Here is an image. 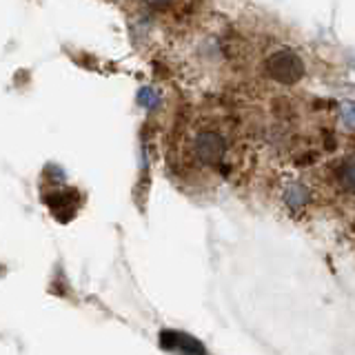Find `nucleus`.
Returning <instances> with one entry per match:
<instances>
[{
	"label": "nucleus",
	"instance_id": "obj_8",
	"mask_svg": "<svg viewBox=\"0 0 355 355\" xmlns=\"http://www.w3.org/2000/svg\"><path fill=\"white\" fill-rule=\"evenodd\" d=\"M342 118L349 127L355 129V103H344L342 105Z\"/></svg>",
	"mask_w": 355,
	"mask_h": 355
},
{
	"label": "nucleus",
	"instance_id": "obj_1",
	"mask_svg": "<svg viewBox=\"0 0 355 355\" xmlns=\"http://www.w3.org/2000/svg\"><path fill=\"white\" fill-rule=\"evenodd\" d=\"M266 76L280 85H295L304 76V62L293 49H277L264 62Z\"/></svg>",
	"mask_w": 355,
	"mask_h": 355
},
{
	"label": "nucleus",
	"instance_id": "obj_3",
	"mask_svg": "<svg viewBox=\"0 0 355 355\" xmlns=\"http://www.w3.org/2000/svg\"><path fill=\"white\" fill-rule=\"evenodd\" d=\"M160 344L164 349L178 351L180 355H205L202 344L198 340L184 336V333H175V331H164L160 336Z\"/></svg>",
	"mask_w": 355,
	"mask_h": 355
},
{
	"label": "nucleus",
	"instance_id": "obj_9",
	"mask_svg": "<svg viewBox=\"0 0 355 355\" xmlns=\"http://www.w3.org/2000/svg\"><path fill=\"white\" fill-rule=\"evenodd\" d=\"M142 3H147L149 7H166L171 0H142Z\"/></svg>",
	"mask_w": 355,
	"mask_h": 355
},
{
	"label": "nucleus",
	"instance_id": "obj_5",
	"mask_svg": "<svg viewBox=\"0 0 355 355\" xmlns=\"http://www.w3.org/2000/svg\"><path fill=\"white\" fill-rule=\"evenodd\" d=\"M338 182L344 191L355 193V160H347L338 166Z\"/></svg>",
	"mask_w": 355,
	"mask_h": 355
},
{
	"label": "nucleus",
	"instance_id": "obj_4",
	"mask_svg": "<svg viewBox=\"0 0 355 355\" xmlns=\"http://www.w3.org/2000/svg\"><path fill=\"white\" fill-rule=\"evenodd\" d=\"M47 202L53 216H58L60 220H69L76 216V209L80 207V198H76L73 189H64V191H53V196L47 198Z\"/></svg>",
	"mask_w": 355,
	"mask_h": 355
},
{
	"label": "nucleus",
	"instance_id": "obj_2",
	"mask_svg": "<svg viewBox=\"0 0 355 355\" xmlns=\"http://www.w3.org/2000/svg\"><path fill=\"white\" fill-rule=\"evenodd\" d=\"M225 151H227V142L214 129L200 131L198 136L193 138V155H196V160L202 162V164L214 166V164L222 162V158H225Z\"/></svg>",
	"mask_w": 355,
	"mask_h": 355
},
{
	"label": "nucleus",
	"instance_id": "obj_6",
	"mask_svg": "<svg viewBox=\"0 0 355 355\" xmlns=\"http://www.w3.org/2000/svg\"><path fill=\"white\" fill-rule=\"evenodd\" d=\"M284 200H286V205L291 209H302V205L306 202V189L300 187V184H293L284 193Z\"/></svg>",
	"mask_w": 355,
	"mask_h": 355
},
{
	"label": "nucleus",
	"instance_id": "obj_7",
	"mask_svg": "<svg viewBox=\"0 0 355 355\" xmlns=\"http://www.w3.org/2000/svg\"><path fill=\"white\" fill-rule=\"evenodd\" d=\"M158 100H160V96L158 94H155L153 92V89H142V92H140V105H144V107H155V103H158Z\"/></svg>",
	"mask_w": 355,
	"mask_h": 355
}]
</instances>
